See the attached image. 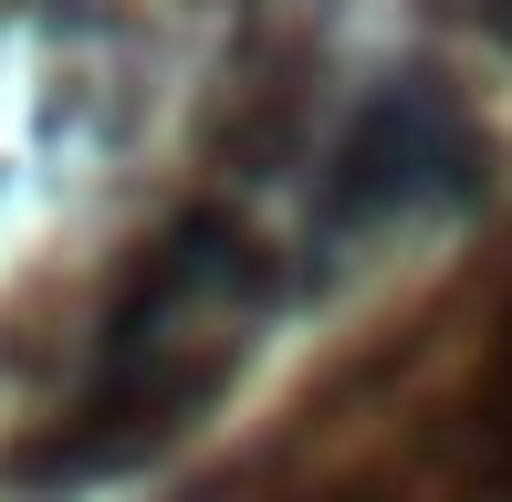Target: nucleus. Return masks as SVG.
<instances>
[{"label": "nucleus", "instance_id": "f257e3e1", "mask_svg": "<svg viewBox=\"0 0 512 502\" xmlns=\"http://www.w3.org/2000/svg\"><path fill=\"white\" fill-rule=\"evenodd\" d=\"M492 147H481L471 105L439 74H387L356 116L335 126L314 178V220H304V262H356L366 241L408 231V220H439L481 189Z\"/></svg>", "mask_w": 512, "mask_h": 502}, {"label": "nucleus", "instance_id": "f03ea898", "mask_svg": "<svg viewBox=\"0 0 512 502\" xmlns=\"http://www.w3.org/2000/svg\"><path fill=\"white\" fill-rule=\"evenodd\" d=\"M471 11H481V21H492V32H502V42H512V0H471Z\"/></svg>", "mask_w": 512, "mask_h": 502}]
</instances>
